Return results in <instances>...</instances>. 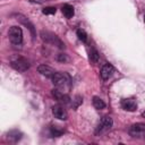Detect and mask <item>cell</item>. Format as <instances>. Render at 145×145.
Instances as JSON below:
<instances>
[{"label": "cell", "instance_id": "9c48e42d", "mask_svg": "<svg viewBox=\"0 0 145 145\" xmlns=\"http://www.w3.org/2000/svg\"><path fill=\"white\" fill-rule=\"evenodd\" d=\"M121 106L127 111H135L137 109V103L134 99H123L121 101Z\"/></svg>", "mask_w": 145, "mask_h": 145}, {"label": "cell", "instance_id": "277c9868", "mask_svg": "<svg viewBox=\"0 0 145 145\" xmlns=\"http://www.w3.org/2000/svg\"><path fill=\"white\" fill-rule=\"evenodd\" d=\"M129 135L131 137H135V138H142L145 136V123H142V122H137V123H134L130 126L129 130H128Z\"/></svg>", "mask_w": 145, "mask_h": 145}, {"label": "cell", "instance_id": "8fae6325", "mask_svg": "<svg viewBox=\"0 0 145 145\" xmlns=\"http://www.w3.org/2000/svg\"><path fill=\"white\" fill-rule=\"evenodd\" d=\"M52 95H53V96H54L59 102L65 103V104L69 103V101H70L69 96H68V95H66V94H63V93H62V92H60L59 89H53V91H52Z\"/></svg>", "mask_w": 145, "mask_h": 145}, {"label": "cell", "instance_id": "2e32d148", "mask_svg": "<svg viewBox=\"0 0 145 145\" xmlns=\"http://www.w3.org/2000/svg\"><path fill=\"white\" fill-rule=\"evenodd\" d=\"M77 36H78V39H79L80 41H83V42H86V41H87V34L85 33L84 29H77Z\"/></svg>", "mask_w": 145, "mask_h": 145}, {"label": "cell", "instance_id": "7a4b0ae2", "mask_svg": "<svg viewBox=\"0 0 145 145\" xmlns=\"http://www.w3.org/2000/svg\"><path fill=\"white\" fill-rule=\"evenodd\" d=\"M10 65H11V67H12L15 70L20 71V72H24V71H26V70L29 68V62H28V60L25 59V58H23V57H18V58L11 60Z\"/></svg>", "mask_w": 145, "mask_h": 145}, {"label": "cell", "instance_id": "5b68a950", "mask_svg": "<svg viewBox=\"0 0 145 145\" xmlns=\"http://www.w3.org/2000/svg\"><path fill=\"white\" fill-rule=\"evenodd\" d=\"M51 79H52V83L57 86V87H66V86H68L69 85V79H68V77L65 75V74H62V72H56L52 77H51Z\"/></svg>", "mask_w": 145, "mask_h": 145}, {"label": "cell", "instance_id": "52a82bcc", "mask_svg": "<svg viewBox=\"0 0 145 145\" xmlns=\"http://www.w3.org/2000/svg\"><path fill=\"white\" fill-rule=\"evenodd\" d=\"M52 113L59 120H66L68 118V113H67L66 109L61 105H54L52 108Z\"/></svg>", "mask_w": 145, "mask_h": 145}, {"label": "cell", "instance_id": "5bb4252c", "mask_svg": "<svg viewBox=\"0 0 145 145\" xmlns=\"http://www.w3.org/2000/svg\"><path fill=\"white\" fill-rule=\"evenodd\" d=\"M99 59H100V56H99V53H97V51L96 50H91V52H89V60L92 61V62H94V63H96L97 61H99Z\"/></svg>", "mask_w": 145, "mask_h": 145}, {"label": "cell", "instance_id": "d6986e66", "mask_svg": "<svg viewBox=\"0 0 145 145\" xmlns=\"http://www.w3.org/2000/svg\"><path fill=\"white\" fill-rule=\"evenodd\" d=\"M143 117H145V112H143Z\"/></svg>", "mask_w": 145, "mask_h": 145}, {"label": "cell", "instance_id": "6da1fadb", "mask_svg": "<svg viewBox=\"0 0 145 145\" xmlns=\"http://www.w3.org/2000/svg\"><path fill=\"white\" fill-rule=\"evenodd\" d=\"M8 37L11 43L14 44H20L23 41V32L22 28L18 26H11L8 32Z\"/></svg>", "mask_w": 145, "mask_h": 145}, {"label": "cell", "instance_id": "30bf717a", "mask_svg": "<svg viewBox=\"0 0 145 145\" xmlns=\"http://www.w3.org/2000/svg\"><path fill=\"white\" fill-rule=\"evenodd\" d=\"M37 71H39L41 75H43V76H45V77H50V78L56 74V71H54L51 67H49V66H46V65H41V66H39V67H37Z\"/></svg>", "mask_w": 145, "mask_h": 145}, {"label": "cell", "instance_id": "7c38bea8", "mask_svg": "<svg viewBox=\"0 0 145 145\" xmlns=\"http://www.w3.org/2000/svg\"><path fill=\"white\" fill-rule=\"evenodd\" d=\"M62 14H63L67 18H71V17L75 15L74 7L70 6V5H65V6L62 7Z\"/></svg>", "mask_w": 145, "mask_h": 145}, {"label": "cell", "instance_id": "ffe728a7", "mask_svg": "<svg viewBox=\"0 0 145 145\" xmlns=\"http://www.w3.org/2000/svg\"><path fill=\"white\" fill-rule=\"evenodd\" d=\"M144 22H145V15H144Z\"/></svg>", "mask_w": 145, "mask_h": 145}, {"label": "cell", "instance_id": "ac0fdd59", "mask_svg": "<svg viewBox=\"0 0 145 145\" xmlns=\"http://www.w3.org/2000/svg\"><path fill=\"white\" fill-rule=\"evenodd\" d=\"M42 12L44 15H53V14H56V8L54 7H45L42 10Z\"/></svg>", "mask_w": 145, "mask_h": 145}, {"label": "cell", "instance_id": "4fadbf2b", "mask_svg": "<svg viewBox=\"0 0 145 145\" xmlns=\"http://www.w3.org/2000/svg\"><path fill=\"white\" fill-rule=\"evenodd\" d=\"M92 102H93L94 108H96V109H99V110H101V109H104V108H105V103H104V102H103V100H102V99H100L99 96H94V97H93V100H92Z\"/></svg>", "mask_w": 145, "mask_h": 145}, {"label": "cell", "instance_id": "3957f363", "mask_svg": "<svg viewBox=\"0 0 145 145\" xmlns=\"http://www.w3.org/2000/svg\"><path fill=\"white\" fill-rule=\"evenodd\" d=\"M112 125H113V121H112V118L111 117H109V116L103 117L100 120V122H99V125L96 127V134H100L101 135V134H104V133L109 131L111 129Z\"/></svg>", "mask_w": 145, "mask_h": 145}, {"label": "cell", "instance_id": "e0dca14e", "mask_svg": "<svg viewBox=\"0 0 145 145\" xmlns=\"http://www.w3.org/2000/svg\"><path fill=\"white\" fill-rule=\"evenodd\" d=\"M62 133H63V130L60 129L58 126H52V127H51V134H52L53 136H60Z\"/></svg>", "mask_w": 145, "mask_h": 145}, {"label": "cell", "instance_id": "8992f818", "mask_svg": "<svg viewBox=\"0 0 145 145\" xmlns=\"http://www.w3.org/2000/svg\"><path fill=\"white\" fill-rule=\"evenodd\" d=\"M41 35H42V39H43L45 42L52 43V44H54V45H57V46H59V48H63V46H65V44H63L54 34H52V33L42 31V32H41Z\"/></svg>", "mask_w": 145, "mask_h": 145}, {"label": "cell", "instance_id": "ba28073f", "mask_svg": "<svg viewBox=\"0 0 145 145\" xmlns=\"http://www.w3.org/2000/svg\"><path fill=\"white\" fill-rule=\"evenodd\" d=\"M113 70H114V69H113V66H112L111 63H106V65H104V66L102 67V69H101V72H100L101 78L104 79V80L109 79V78L112 76Z\"/></svg>", "mask_w": 145, "mask_h": 145}, {"label": "cell", "instance_id": "9a60e30c", "mask_svg": "<svg viewBox=\"0 0 145 145\" xmlns=\"http://www.w3.org/2000/svg\"><path fill=\"white\" fill-rule=\"evenodd\" d=\"M8 138L9 139H14V140H18L20 138V133H18L17 130H14V131H10L7 134Z\"/></svg>", "mask_w": 145, "mask_h": 145}]
</instances>
